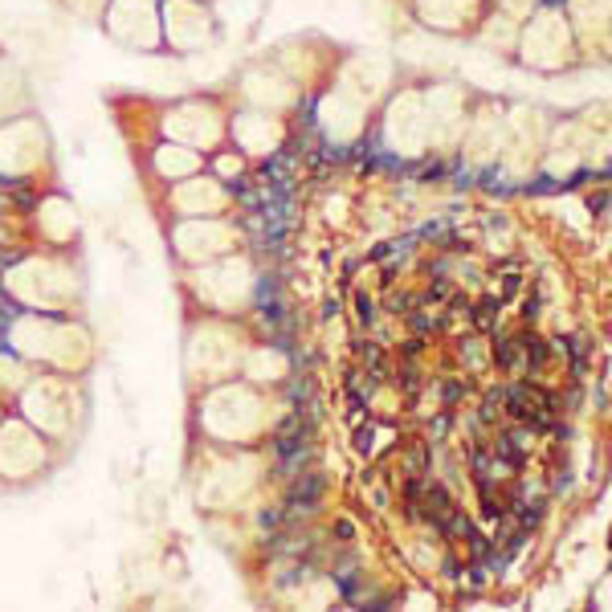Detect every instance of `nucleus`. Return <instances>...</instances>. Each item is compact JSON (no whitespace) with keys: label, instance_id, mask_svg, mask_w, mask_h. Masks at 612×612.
<instances>
[{"label":"nucleus","instance_id":"1","mask_svg":"<svg viewBox=\"0 0 612 612\" xmlns=\"http://www.w3.org/2000/svg\"><path fill=\"white\" fill-rule=\"evenodd\" d=\"M519 49L522 61L536 70H560L572 58V25L564 13L543 9L539 16H531V25L519 30Z\"/></svg>","mask_w":612,"mask_h":612},{"label":"nucleus","instance_id":"2","mask_svg":"<svg viewBox=\"0 0 612 612\" xmlns=\"http://www.w3.org/2000/svg\"><path fill=\"white\" fill-rule=\"evenodd\" d=\"M160 37L172 49H184V54L204 49L209 37H213V16L197 0H164V9H160Z\"/></svg>","mask_w":612,"mask_h":612},{"label":"nucleus","instance_id":"3","mask_svg":"<svg viewBox=\"0 0 612 612\" xmlns=\"http://www.w3.org/2000/svg\"><path fill=\"white\" fill-rule=\"evenodd\" d=\"M107 30L122 46L155 49L160 46V9H155V0H110Z\"/></svg>","mask_w":612,"mask_h":612},{"label":"nucleus","instance_id":"4","mask_svg":"<svg viewBox=\"0 0 612 612\" xmlns=\"http://www.w3.org/2000/svg\"><path fill=\"white\" fill-rule=\"evenodd\" d=\"M164 131L184 148H213L225 136V119L213 103H180L164 115Z\"/></svg>","mask_w":612,"mask_h":612},{"label":"nucleus","instance_id":"5","mask_svg":"<svg viewBox=\"0 0 612 612\" xmlns=\"http://www.w3.org/2000/svg\"><path fill=\"white\" fill-rule=\"evenodd\" d=\"M384 136L397 152H421L428 143V119H425V98L421 94H400L397 103L388 107V122Z\"/></svg>","mask_w":612,"mask_h":612},{"label":"nucleus","instance_id":"6","mask_svg":"<svg viewBox=\"0 0 612 612\" xmlns=\"http://www.w3.org/2000/svg\"><path fill=\"white\" fill-rule=\"evenodd\" d=\"M46 155V131L33 119L9 122L0 131V172H25L37 168Z\"/></svg>","mask_w":612,"mask_h":612},{"label":"nucleus","instance_id":"7","mask_svg":"<svg viewBox=\"0 0 612 612\" xmlns=\"http://www.w3.org/2000/svg\"><path fill=\"white\" fill-rule=\"evenodd\" d=\"M319 119H322V127H327V136L339 139V143H343V139H355L364 131V103L348 91H336L319 103Z\"/></svg>","mask_w":612,"mask_h":612},{"label":"nucleus","instance_id":"8","mask_svg":"<svg viewBox=\"0 0 612 612\" xmlns=\"http://www.w3.org/2000/svg\"><path fill=\"white\" fill-rule=\"evenodd\" d=\"M233 136L245 152L266 155L282 143V119H274V110H254V115H237L233 122Z\"/></svg>","mask_w":612,"mask_h":612},{"label":"nucleus","instance_id":"9","mask_svg":"<svg viewBox=\"0 0 612 612\" xmlns=\"http://www.w3.org/2000/svg\"><path fill=\"white\" fill-rule=\"evenodd\" d=\"M425 119H428V139H449L461 131V94L454 86H437L425 94Z\"/></svg>","mask_w":612,"mask_h":612},{"label":"nucleus","instance_id":"10","mask_svg":"<svg viewBox=\"0 0 612 612\" xmlns=\"http://www.w3.org/2000/svg\"><path fill=\"white\" fill-rule=\"evenodd\" d=\"M384 82H388V61L364 54V58H355L352 66H348V74H343V91L355 94L360 103H372V98L380 94Z\"/></svg>","mask_w":612,"mask_h":612},{"label":"nucleus","instance_id":"11","mask_svg":"<svg viewBox=\"0 0 612 612\" xmlns=\"http://www.w3.org/2000/svg\"><path fill=\"white\" fill-rule=\"evenodd\" d=\"M245 98L258 103L261 110H282L294 103V86L270 70H254V74H245Z\"/></svg>","mask_w":612,"mask_h":612},{"label":"nucleus","instance_id":"12","mask_svg":"<svg viewBox=\"0 0 612 612\" xmlns=\"http://www.w3.org/2000/svg\"><path fill=\"white\" fill-rule=\"evenodd\" d=\"M478 0H416V13L433 30H461L474 16Z\"/></svg>","mask_w":612,"mask_h":612},{"label":"nucleus","instance_id":"13","mask_svg":"<svg viewBox=\"0 0 612 612\" xmlns=\"http://www.w3.org/2000/svg\"><path fill=\"white\" fill-rule=\"evenodd\" d=\"M197 168H200L197 148H184V143H176V139H168V143H160V148H155V172H160L164 180L192 176Z\"/></svg>","mask_w":612,"mask_h":612},{"label":"nucleus","instance_id":"14","mask_svg":"<svg viewBox=\"0 0 612 612\" xmlns=\"http://www.w3.org/2000/svg\"><path fill=\"white\" fill-rule=\"evenodd\" d=\"M176 204L188 209V213H204V209H221V204H225V192L216 188V180H192L180 197H176Z\"/></svg>","mask_w":612,"mask_h":612},{"label":"nucleus","instance_id":"15","mask_svg":"<svg viewBox=\"0 0 612 612\" xmlns=\"http://www.w3.org/2000/svg\"><path fill=\"white\" fill-rule=\"evenodd\" d=\"M21 103H25L21 78H16V70L9 66V61H0V119H4V115H13Z\"/></svg>","mask_w":612,"mask_h":612}]
</instances>
